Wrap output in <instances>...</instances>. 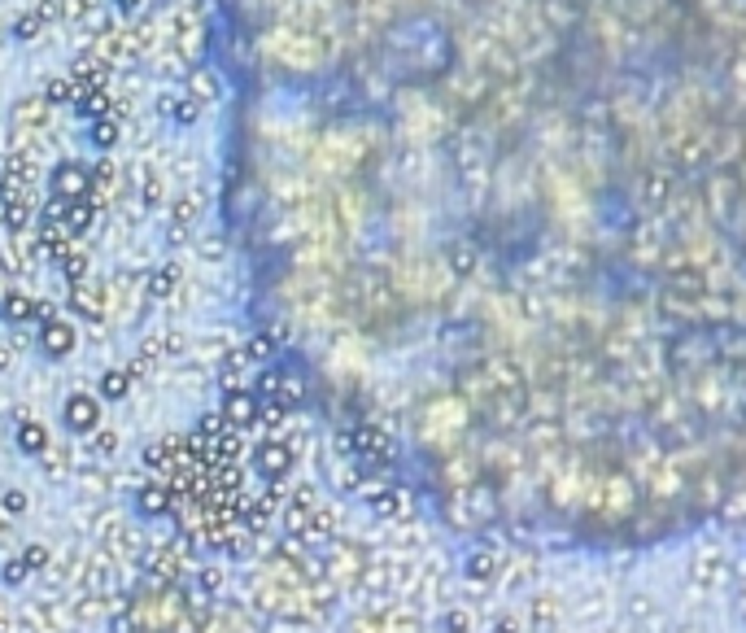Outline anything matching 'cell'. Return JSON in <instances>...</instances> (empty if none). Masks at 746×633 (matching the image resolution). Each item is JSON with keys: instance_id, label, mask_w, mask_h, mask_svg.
<instances>
[{"instance_id": "obj_1", "label": "cell", "mask_w": 746, "mask_h": 633, "mask_svg": "<svg viewBox=\"0 0 746 633\" xmlns=\"http://www.w3.org/2000/svg\"><path fill=\"white\" fill-rule=\"evenodd\" d=\"M92 192V171H84L79 162H61L53 171V197L61 201H84Z\"/></svg>"}, {"instance_id": "obj_2", "label": "cell", "mask_w": 746, "mask_h": 633, "mask_svg": "<svg viewBox=\"0 0 746 633\" xmlns=\"http://www.w3.org/2000/svg\"><path fill=\"white\" fill-rule=\"evenodd\" d=\"M92 144L96 149H113L118 144V114H105V118L92 123Z\"/></svg>"}, {"instance_id": "obj_3", "label": "cell", "mask_w": 746, "mask_h": 633, "mask_svg": "<svg viewBox=\"0 0 746 633\" xmlns=\"http://www.w3.org/2000/svg\"><path fill=\"white\" fill-rule=\"evenodd\" d=\"M44 345H48V354H66V350L74 345V332L66 328V323H53V319H48V328H44Z\"/></svg>"}, {"instance_id": "obj_4", "label": "cell", "mask_w": 746, "mask_h": 633, "mask_svg": "<svg viewBox=\"0 0 746 633\" xmlns=\"http://www.w3.org/2000/svg\"><path fill=\"white\" fill-rule=\"evenodd\" d=\"M79 114H84V118H105V114H113L109 92H88L84 105H79Z\"/></svg>"}, {"instance_id": "obj_5", "label": "cell", "mask_w": 746, "mask_h": 633, "mask_svg": "<svg viewBox=\"0 0 746 633\" xmlns=\"http://www.w3.org/2000/svg\"><path fill=\"white\" fill-rule=\"evenodd\" d=\"M70 96H74V79H48L44 84V101L48 105H66Z\"/></svg>"}, {"instance_id": "obj_6", "label": "cell", "mask_w": 746, "mask_h": 633, "mask_svg": "<svg viewBox=\"0 0 746 633\" xmlns=\"http://www.w3.org/2000/svg\"><path fill=\"white\" fill-rule=\"evenodd\" d=\"M0 210H5V223H9V227H26V223H31V205H26L22 197H5V205H0Z\"/></svg>"}, {"instance_id": "obj_7", "label": "cell", "mask_w": 746, "mask_h": 633, "mask_svg": "<svg viewBox=\"0 0 746 633\" xmlns=\"http://www.w3.org/2000/svg\"><path fill=\"white\" fill-rule=\"evenodd\" d=\"M40 26H44V22H40V13H26V18H18V26H13V40H22V44H26V40H35V36H40Z\"/></svg>"}, {"instance_id": "obj_8", "label": "cell", "mask_w": 746, "mask_h": 633, "mask_svg": "<svg viewBox=\"0 0 746 633\" xmlns=\"http://www.w3.org/2000/svg\"><path fill=\"white\" fill-rule=\"evenodd\" d=\"M66 411H74V428H92V419H96V407H92V402L74 398V407H66Z\"/></svg>"}, {"instance_id": "obj_9", "label": "cell", "mask_w": 746, "mask_h": 633, "mask_svg": "<svg viewBox=\"0 0 746 633\" xmlns=\"http://www.w3.org/2000/svg\"><path fill=\"white\" fill-rule=\"evenodd\" d=\"M188 79H192V88H197L201 96H219V84H214V75H205V70H192Z\"/></svg>"}, {"instance_id": "obj_10", "label": "cell", "mask_w": 746, "mask_h": 633, "mask_svg": "<svg viewBox=\"0 0 746 633\" xmlns=\"http://www.w3.org/2000/svg\"><path fill=\"white\" fill-rule=\"evenodd\" d=\"M5 311H9V319H26V315H31V302H26V297H9Z\"/></svg>"}, {"instance_id": "obj_11", "label": "cell", "mask_w": 746, "mask_h": 633, "mask_svg": "<svg viewBox=\"0 0 746 633\" xmlns=\"http://www.w3.org/2000/svg\"><path fill=\"white\" fill-rule=\"evenodd\" d=\"M18 441H22L26 450H40V446H44V432H40V428H22V437H18Z\"/></svg>"}, {"instance_id": "obj_12", "label": "cell", "mask_w": 746, "mask_h": 633, "mask_svg": "<svg viewBox=\"0 0 746 633\" xmlns=\"http://www.w3.org/2000/svg\"><path fill=\"white\" fill-rule=\"evenodd\" d=\"M101 389H105V393H109V398H122V393H127V384H122V376H105V380H101Z\"/></svg>"}, {"instance_id": "obj_13", "label": "cell", "mask_w": 746, "mask_h": 633, "mask_svg": "<svg viewBox=\"0 0 746 633\" xmlns=\"http://www.w3.org/2000/svg\"><path fill=\"white\" fill-rule=\"evenodd\" d=\"M9 192H13V171L0 166V197H9Z\"/></svg>"}, {"instance_id": "obj_14", "label": "cell", "mask_w": 746, "mask_h": 633, "mask_svg": "<svg viewBox=\"0 0 746 633\" xmlns=\"http://www.w3.org/2000/svg\"><path fill=\"white\" fill-rule=\"evenodd\" d=\"M57 13H61L57 0H44V5H40V22H44V18H57Z\"/></svg>"}, {"instance_id": "obj_15", "label": "cell", "mask_w": 746, "mask_h": 633, "mask_svg": "<svg viewBox=\"0 0 746 633\" xmlns=\"http://www.w3.org/2000/svg\"><path fill=\"white\" fill-rule=\"evenodd\" d=\"M113 9H118V13H136L140 0H113Z\"/></svg>"}]
</instances>
